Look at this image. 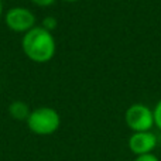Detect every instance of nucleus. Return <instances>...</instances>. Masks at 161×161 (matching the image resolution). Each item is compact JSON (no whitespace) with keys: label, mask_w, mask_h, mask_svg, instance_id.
Wrapping results in <instances>:
<instances>
[{"label":"nucleus","mask_w":161,"mask_h":161,"mask_svg":"<svg viewBox=\"0 0 161 161\" xmlns=\"http://www.w3.org/2000/svg\"><path fill=\"white\" fill-rule=\"evenodd\" d=\"M21 48L28 59L37 64H45L55 55V37L42 25H36L23 36Z\"/></svg>","instance_id":"f257e3e1"},{"label":"nucleus","mask_w":161,"mask_h":161,"mask_svg":"<svg viewBox=\"0 0 161 161\" xmlns=\"http://www.w3.org/2000/svg\"><path fill=\"white\" fill-rule=\"evenodd\" d=\"M61 125L59 113L54 108L41 106L31 110L27 119V126L34 134L38 136H50L55 133Z\"/></svg>","instance_id":"f03ea898"},{"label":"nucleus","mask_w":161,"mask_h":161,"mask_svg":"<svg viewBox=\"0 0 161 161\" xmlns=\"http://www.w3.org/2000/svg\"><path fill=\"white\" fill-rule=\"evenodd\" d=\"M36 14L27 7H11L6 11L4 14V23L8 30L14 33H23L25 34L33 27H36Z\"/></svg>","instance_id":"7ed1b4c3"},{"label":"nucleus","mask_w":161,"mask_h":161,"mask_svg":"<svg viewBox=\"0 0 161 161\" xmlns=\"http://www.w3.org/2000/svg\"><path fill=\"white\" fill-rule=\"evenodd\" d=\"M126 125L133 131H147L154 125V114L148 106L143 103H134L126 110Z\"/></svg>","instance_id":"20e7f679"},{"label":"nucleus","mask_w":161,"mask_h":161,"mask_svg":"<svg viewBox=\"0 0 161 161\" xmlns=\"http://www.w3.org/2000/svg\"><path fill=\"white\" fill-rule=\"evenodd\" d=\"M157 137L150 130L147 131H134L129 139V147L136 156L148 154L156 148Z\"/></svg>","instance_id":"39448f33"},{"label":"nucleus","mask_w":161,"mask_h":161,"mask_svg":"<svg viewBox=\"0 0 161 161\" xmlns=\"http://www.w3.org/2000/svg\"><path fill=\"white\" fill-rule=\"evenodd\" d=\"M8 113L13 119L16 120H25L27 122L28 116H30L31 110L28 108L27 103L21 102V100H16V102H11L8 106Z\"/></svg>","instance_id":"423d86ee"},{"label":"nucleus","mask_w":161,"mask_h":161,"mask_svg":"<svg viewBox=\"0 0 161 161\" xmlns=\"http://www.w3.org/2000/svg\"><path fill=\"white\" fill-rule=\"evenodd\" d=\"M41 25L45 28V30H48V31H51V33H53V31L57 28V25H58V21H57L55 17L47 16V17H44V20L41 21Z\"/></svg>","instance_id":"0eeeda50"},{"label":"nucleus","mask_w":161,"mask_h":161,"mask_svg":"<svg viewBox=\"0 0 161 161\" xmlns=\"http://www.w3.org/2000/svg\"><path fill=\"white\" fill-rule=\"evenodd\" d=\"M153 114H154V125L161 130V99L158 100V103L156 105L153 110Z\"/></svg>","instance_id":"6e6552de"},{"label":"nucleus","mask_w":161,"mask_h":161,"mask_svg":"<svg viewBox=\"0 0 161 161\" xmlns=\"http://www.w3.org/2000/svg\"><path fill=\"white\" fill-rule=\"evenodd\" d=\"M134 161H160V160L157 158V156L148 153V154H143V156H137V158Z\"/></svg>","instance_id":"1a4fd4ad"},{"label":"nucleus","mask_w":161,"mask_h":161,"mask_svg":"<svg viewBox=\"0 0 161 161\" xmlns=\"http://www.w3.org/2000/svg\"><path fill=\"white\" fill-rule=\"evenodd\" d=\"M57 0H31V3H34L38 7H48V6L54 4Z\"/></svg>","instance_id":"9d476101"},{"label":"nucleus","mask_w":161,"mask_h":161,"mask_svg":"<svg viewBox=\"0 0 161 161\" xmlns=\"http://www.w3.org/2000/svg\"><path fill=\"white\" fill-rule=\"evenodd\" d=\"M2 14H3V3L0 0V19H2Z\"/></svg>","instance_id":"9b49d317"},{"label":"nucleus","mask_w":161,"mask_h":161,"mask_svg":"<svg viewBox=\"0 0 161 161\" xmlns=\"http://www.w3.org/2000/svg\"><path fill=\"white\" fill-rule=\"evenodd\" d=\"M62 2H65V3H76V2H79V0H62Z\"/></svg>","instance_id":"f8f14e48"}]
</instances>
